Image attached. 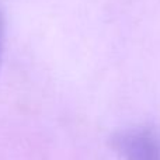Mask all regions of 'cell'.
<instances>
[{"mask_svg": "<svg viewBox=\"0 0 160 160\" xmlns=\"http://www.w3.org/2000/svg\"><path fill=\"white\" fill-rule=\"evenodd\" d=\"M111 146L124 160H160V131L153 127L121 129L111 136Z\"/></svg>", "mask_w": 160, "mask_h": 160, "instance_id": "obj_1", "label": "cell"}, {"mask_svg": "<svg viewBox=\"0 0 160 160\" xmlns=\"http://www.w3.org/2000/svg\"><path fill=\"white\" fill-rule=\"evenodd\" d=\"M2 47H3V25H2V18H0V63H2Z\"/></svg>", "mask_w": 160, "mask_h": 160, "instance_id": "obj_2", "label": "cell"}]
</instances>
